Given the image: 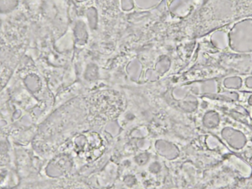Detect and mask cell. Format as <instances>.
<instances>
[{
  "instance_id": "1",
  "label": "cell",
  "mask_w": 252,
  "mask_h": 189,
  "mask_svg": "<svg viewBox=\"0 0 252 189\" xmlns=\"http://www.w3.org/2000/svg\"><path fill=\"white\" fill-rule=\"evenodd\" d=\"M216 48L226 53L252 54V16L226 24L212 34Z\"/></svg>"
},
{
  "instance_id": "2",
  "label": "cell",
  "mask_w": 252,
  "mask_h": 189,
  "mask_svg": "<svg viewBox=\"0 0 252 189\" xmlns=\"http://www.w3.org/2000/svg\"><path fill=\"white\" fill-rule=\"evenodd\" d=\"M237 79L241 81L239 85L236 86L235 89H241L242 90L252 91V76H235Z\"/></svg>"
}]
</instances>
